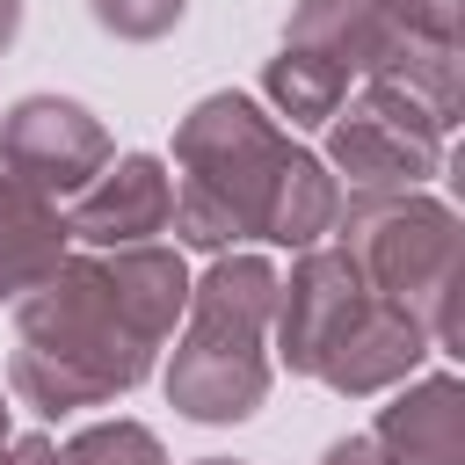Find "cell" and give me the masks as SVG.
Segmentation results:
<instances>
[{"instance_id":"obj_3","label":"cell","mask_w":465,"mask_h":465,"mask_svg":"<svg viewBox=\"0 0 465 465\" xmlns=\"http://www.w3.org/2000/svg\"><path fill=\"white\" fill-rule=\"evenodd\" d=\"M189 334L167 363V400L189 421H247L269 392V320L276 269L262 254H218L203 283H189Z\"/></svg>"},{"instance_id":"obj_14","label":"cell","mask_w":465,"mask_h":465,"mask_svg":"<svg viewBox=\"0 0 465 465\" xmlns=\"http://www.w3.org/2000/svg\"><path fill=\"white\" fill-rule=\"evenodd\" d=\"M58 465H167V450L138 421H94L58 450Z\"/></svg>"},{"instance_id":"obj_12","label":"cell","mask_w":465,"mask_h":465,"mask_svg":"<svg viewBox=\"0 0 465 465\" xmlns=\"http://www.w3.org/2000/svg\"><path fill=\"white\" fill-rule=\"evenodd\" d=\"M334 211H341L334 174H327L312 153H298V145H291V160H283V174H276V196H269V218H262V240L312 247L320 232H334Z\"/></svg>"},{"instance_id":"obj_17","label":"cell","mask_w":465,"mask_h":465,"mask_svg":"<svg viewBox=\"0 0 465 465\" xmlns=\"http://www.w3.org/2000/svg\"><path fill=\"white\" fill-rule=\"evenodd\" d=\"M0 465H58V443L51 436H22V443L0 450Z\"/></svg>"},{"instance_id":"obj_1","label":"cell","mask_w":465,"mask_h":465,"mask_svg":"<svg viewBox=\"0 0 465 465\" xmlns=\"http://www.w3.org/2000/svg\"><path fill=\"white\" fill-rule=\"evenodd\" d=\"M189 305L182 247H102L65 254L36 291L15 298L7 385L36 414H73L131 392L153 371V349Z\"/></svg>"},{"instance_id":"obj_2","label":"cell","mask_w":465,"mask_h":465,"mask_svg":"<svg viewBox=\"0 0 465 465\" xmlns=\"http://www.w3.org/2000/svg\"><path fill=\"white\" fill-rule=\"evenodd\" d=\"M291 160V138L276 116H262L254 94H203L174 131V232L189 247H232L254 240L276 196V174Z\"/></svg>"},{"instance_id":"obj_16","label":"cell","mask_w":465,"mask_h":465,"mask_svg":"<svg viewBox=\"0 0 465 465\" xmlns=\"http://www.w3.org/2000/svg\"><path fill=\"white\" fill-rule=\"evenodd\" d=\"M458 7L465 0H378V15L407 44H443V51H458Z\"/></svg>"},{"instance_id":"obj_20","label":"cell","mask_w":465,"mask_h":465,"mask_svg":"<svg viewBox=\"0 0 465 465\" xmlns=\"http://www.w3.org/2000/svg\"><path fill=\"white\" fill-rule=\"evenodd\" d=\"M0 450H7V392H0Z\"/></svg>"},{"instance_id":"obj_5","label":"cell","mask_w":465,"mask_h":465,"mask_svg":"<svg viewBox=\"0 0 465 465\" xmlns=\"http://www.w3.org/2000/svg\"><path fill=\"white\" fill-rule=\"evenodd\" d=\"M443 138L450 124L400 80L371 73L356 109L334 124V167L356 182V189H421L436 167H443Z\"/></svg>"},{"instance_id":"obj_6","label":"cell","mask_w":465,"mask_h":465,"mask_svg":"<svg viewBox=\"0 0 465 465\" xmlns=\"http://www.w3.org/2000/svg\"><path fill=\"white\" fill-rule=\"evenodd\" d=\"M109 167V131L65 102V94H29L0 116V174H15L36 196H80Z\"/></svg>"},{"instance_id":"obj_11","label":"cell","mask_w":465,"mask_h":465,"mask_svg":"<svg viewBox=\"0 0 465 465\" xmlns=\"http://www.w3.org/2000/svg\"><path fill=\"white\" fill-rule=\"evenodd\" d=\"M58 262H65V211L0 174V298L36 291Z\"/></svg>"},{"instance_id":"obj_15","label":"cell","mask_w":465,"mask_h":465,"mask_svg":"<svg viewBox=\"0 0 465 465\" xmlns=\"http://www.w3.org/2000/svg\"><path fill=\"white\" fill-rule=\"evenodd\" d=\"M182 7H189V0H87V15H94L109 36H124V44L167 36V29L182 22Z\"/></svg>"},{"instance_id":"obj_13","label":"cell","mask_w":465,"mask_h":465,"mask_svg":"<svg viewBox=\"0 0 465 465\" xmlns=\"http://www.w3.org/2000/svg\"><path fill=\"white\" fill-rule=\"evenodd\" d=\"M262 87H269V102H276L291 124H327V116H341V94H349V80H341L327 58L291 51V44H283V58H269Z\"/></svg>"},{"instance_id":"obj_7","label":"cell","mask_w":465,"mask_h":465,"mask_svg":"<svg viewBox=\"0 0 465 465\" xmlns=\"http://www.w3.org/2000/svg\"><path fill=\"white\" fill-rule=\"evenodd\" d=\"M167 218H174V174L153 153H124L73 196L65 240H87L94 254L102 247H145L153 232H167Z\"/></svg>"},{"instance_id":"obj_21","label":"cell","mask_w":465,"mask_h":465,"mask_svg":"<svg viewBox=\"0 0 465 465\" xmlns=\"http://www.w3.org/2000/svg\"><path fill=\"white\" fill-rule=\"evenodd\" d=\"M196 465H240V458H196Z\"/></svg>"},{"instance_id":"obj_18","label":"cell","mask_w":465,"mask_h":465,"mask_svg":"<svg viewBox=\"0 0 465 465\" xmlns=\"http://www.w3.org/2000/svg\"><path fill=\"white\" fill-rule=\"evenodd\" d=\"M320 465H385V458H378V443H371V436H341Z\"/></svg>"},{"instance_id":"obj_19","label":"cell","mask_w":465,"mask_h":465,"mask_svg":"<svg viewBox=\"0 0 465 465\" xmlns=\"http://www.w3.org/2000/svg\"><path fill=\"white\" fill-rule=\"evenodd\" d=\"M15 29H22V0H0V51L15 44Z\"/></svg>"},{"instance_id":"obj_8","label":"cell","mask_w":465,"mask_h":465,"mask_svg":"<svg viewBox=\"0 0 465 465\" xmlns=\"http://www.w3.org/2000/svg\"><path fill=\"white\" fill-rule=\"evenodd\" d=\"M421 356H429V327H421L414 312H400V305H385V298L371 291V298L341 320V334L312 356V371H305V378H320V385H334V392L363 400V392L400 385Z\"/></svg>"},{"instance_id":"obj_4","label":"cell","mask_w":465,"mask_h":465,"mask_svg":"<svg viewBox=\"0 0 465 465\" xmlns=\"http://www.w3.org/2000/svg\"><path fill=\"white\" fill-rule=\"evenodd\" d=\"M334 232H341V254L363 269V283L429 327V349H458L465 254H458L450 203H436L421 189H356L334 211Z\"/></svg>"},{"instance_id":"obj_10","label":"cell","mask_w":465,"mask_h":465,"mask_svg":"<svg viewBox=\"0 0 465 465\" xmlns=\"http://www.w3.org/2000/svg\"><path fill=\"white\" fill-rule=\"evenodd\" d=\"M371 443H378L385 465H465V385L443 378V371L407 385L378 414Z\"/></svg>"},{"instance_id":"obj_9","label":"cell","mask_w":465,"mask_h":465,"mask_svg":"<svg viewBox=\"0 0 465 465\" xmlns=\"http://www.w3.org/2000/svg\"><path fill=\"white\" fill-rule=\"evenodd\" d=\"M363 298H371V283L341 247H305L291 283H276V356L291 371H312V356L341 334V320Z\"/></svg>"}]
</instances>
